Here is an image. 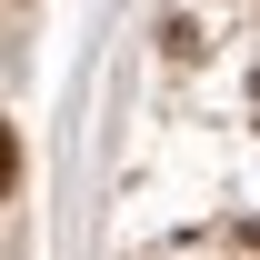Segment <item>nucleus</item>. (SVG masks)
<instances>
[{
  "mask_svg": "<svg viewBox=\"0 0 260 260\" xmlns=\"http://www.w3.org/2000/svg\"><path fill=\"white\" fill-rule=\"evenodd\" d=\"M250 250H260V220H250Z\"/></svg>",
  "mask_w": 260,
  "mask_h": 260,
  "instance_id": "1",
  "label": "nucleus"
}]
</instances>
